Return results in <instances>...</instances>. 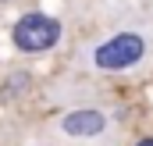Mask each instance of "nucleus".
<instances>
[{
	"instance_id": "f257e3e1",
	"label": "nucleus",
	"mask_w": 153,
	"mask_h": 146,
	"mask_svg": "<svg viewBox=\"0 0 153 146\" xmlns=\"http://www.w3.org/2000/svg\"><path fill=\"white\" fill-rule=\"evenodd\" d=\"M61 36H64V25L43 11H29L11 25V46L18 54H46L61 43Z\"/></svg>"
},
{
	"instance_id": "f03ea898",
	"label": "nucleus",
	"mask_w": 153,
	"mask_h": 146,
	"mask_svg": "<svg viewBox=\"0 0 153 146\" xmlns=\"http://www.w3.org/2000/svg\"><path fill=\"white\" fill-rule=\"evenodd\" d=\"M143 57H146V36H139V32H114V36H107L103 43L93 46L89 61L100 72H128Z\"/></svg>"
},
{
	"instance_id": "7ed1b4c3",
	"label": "nucleus",
	"mask_w": 153,
	"mask_h": 146,
	"mask_svg": "<svg viewBox=\"0 0 153 146\" xmlns=\"http://www.w3.org/2000/svg\"><path fill=\"white\" fill-rule=\"evenodd\" d=\"M107 128H111V118L100 107H75V110H64L53 121V132L61 139H71V143H93Z\"/></svg>"
},
{
	"instance_id": "20e7f679",
	"label": "nucleus",
	"mask_w": 153,
	"mask_h": 146,
	"mask_svg": "<svg viewBox=\"0 0 153 146\" xmlns=\"http://www.w3.org/2000/svg\"><path fill=\"white\" fill-rule=\"evenodd\" d=\"M29 82H32L29 75H25V72H18V75H14V78H7V82H4V96H22Z\"/></svg>"
},
{
	"instance_id": "39448f33",
	"label": "nucleus",
	"mask_w": 153,
	"mask_h": 146,
	"mask_svg": "<svg viewBox=\"0 0 153 146\" xmlns=\"http://www.w3.org/2000/svg\"><path fill=\"white\" fill-rule=\"evenodd\" d=\"M135 146H153V136H146V139H139Z\"/></svg>"
},
{
	"instance_id": "423d86ee",
	"label": "nucleus",
	"mask_w": 153,
	"mask_h": 146,
	"mask_svg": "<svg viewBox=\"0 0 153 146\" xmlns=\"http://www.w3.org/2000/svg\"><path fill=\"white\" fill-rule=\"evenodd\" d=\"M0 4H11V0H0Z\"/></svg>"
}]
</instances>
